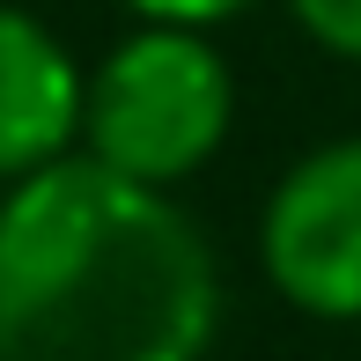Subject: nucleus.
I'll list each match as a JSON object with an SVG mask.
<instances>
[{
  "mask_svg": "<svg viewBox=\"0 0 361 361\" xmlns=\"http://www.w3.org/2000/svg\"><path fill=\"white\" fill-rule=\"evenodd\" d=\"M236 74L200 30L133 23L81 67V147L96 170L147 192H177L228 147Z\"/></svg>",
  "mask_w": 361,
  "mask_h": 361,
  "instance_id": "nucleus-2",
  "label": "nucleus"
},
{
  "mask_svg": "<svg viewBox=\"0 0 361 361\" xmlns=\"http://www.w3.org/2000/svg\"><path fill=\"white\" fill-rule=\"evenodd\" d=\"M288 15H295V30H302L317 52L361 67V0H288Z\"/></svg>",
  "mask_w": 361,
  "mask_h": 361,
  "instance_id": "nucleus-5",
  "label": "nucleus"
},
{
  "mask_svg": "<svg viewBox=\"0 0 361 361\" xmlns=\"http://www.w3.org/2000/svg\"><path fill=\"white\" fill-rule=\"evenodd\" d=\"M221 266L177 192L67 155L0 192V361H207Z\"/></svg>",
  "mask_w": 361,
  "mask_h": 361,
  "instance_id": "nucleus-1",
  "label": "nucleus"
},
{
  "mask_svg": "<svg viewBox=\"0 0 361 361\" xmlns=\"http://www.w3.org/2000/svg\"><path fill=\"white\" fill-rule=\"evenodd\" d=\"M258 273L317 324H361V133L295 155L258 207Z\"/></svg>",
  "mask_w": 361,
  "mask_h": 361,
  "instance_id": "nucleus-3",
  "label": "nucleus"
},
{
  "mask_svg": "<svg viewBox=\"0 0 361 361\" xmlns=\"http://www.w3.org/2000/svg\"><path fill=\"white\" fill-rule=\"evenodd\" d=\"M81 147V59L44 15L0 0V192Z\"/></svg>",
  "mask_w": 361,
  "mask_h": 361,
  "instance_id": "nucleus-4",
  "label": "nucleus"
},
{
  "mask_svg": "<svg viewBox=\"0 0 361 361\" xmlns=\"http://www.w3.org/2000/svg\"><path fill=\"white\" fill-rule=\"evenodd\" d=\"M133 23H155V30H221V23H236V15H251L258 0H118Z\"/></svg>",
  "mask_w": 361,
  "mask_h": 361,
  "instance_id": "nucleus-6",
  "label": "nucleus"
}]
</instances>
